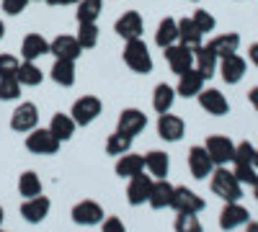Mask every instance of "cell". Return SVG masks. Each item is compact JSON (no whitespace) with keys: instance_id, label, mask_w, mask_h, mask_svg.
I'll return each instance as SVG.
<instances>
[{"instance_id":"cell-9","label":"cell","mask_w":258,"mask_h":232,"mask_svg":"<svg viewBox=\"0 0 258 232\" xmlns=\"http://www.w3.org/2000/svg\"><path fill=\"white\" fill-rule=\"evenodd\" d=\"M70 217H73V222H75V224L93 227V224H101V222H103V206H101L98 201L85 199V201H78V204L73 206Z\"/></svg>"},{"instance_id":"cell-6","label":"cell","mask_w":258,"mask_h":232,"mask_svg":"<svg viewBox=\"0 0 258 232\" xmlns=\"http://www.w3.org/2000/svg\"><path fill=\"white\" fill-rule=\"evenodd\" d=\"M204 150L209 152L214 168H217V165H227L235 158V142L230 137H225V134H212L204 142Z\"/></svg>"},{"instance_id":"cell-46","label":"cell","mask_w":258,"mask_h":232,"mask_svg":"<svg viewBox=\"0 0 258 232\" xmlns=\"http://www.w3.org/2000/svg\"><path fill=\"white\" fill-rule=\"evenodd\" d=\"M248 101H250V106L258 111V86H253V88L248 91Z\"/></svg>"},{"instance_id":"cell-13","label":"cell","mask_w":258,"mask_h":232,"mask_svg":"<svg viewBox=\"0 0 258 232\" xmlns=\"http://www.w3.org/2000/svg\"><path fill=\"white\" fill-rule=\"evenodd\" d=\"M114 31L129 41V39H142V31H145V21L137 11H126L116 18V24H114Z\"/></svg>"},{"instance_id":"cell-35","label":"cell","mask_w":258,"mask_h":232,"mask_svg":"<svg viewBox=\"0 0 258 232\" xmlns=\"http://www.w3.org/2000/svg\"><path fill=\"white\" fill-rule=\"evenodd\" d=\"M18 194L24 196V199L39 196L41 194V178L34 171H24V173L18 176Z\"/></svg>"},{"instance_id":"cell-20","label":"cell","mask_w":258,"mask_h":232,"mask_svg":"<svg viewBox=\"0 0 258 232\" xmlns=\"http://www.w3.org/2000/svg\"><path fill=\"white\" fill-rule=\"evenodd\" d=\"M202 91H204V75H202L197 67H191V70H186L183 75H178V86H176V93H178V96H183V98H197Z\"/></svg>"},{"instance_id":"cell-5","label":"cell","mask_w":258,"mask_h":232,"mask_svg":"<svg viewBox=\"0 0 258 232\" xmlns=\"http://www.w3.org/2000/svg\"><path fill=\"white\" fill-rule=\"evenodd\" d=\"M36 126H39L36 103H31V101L18 103V106L13 109V114H11V129L18 132V134H29L31 129H36Z\"/></svg>"},{"instance_id":"cell-55","label":"cell","mask_w":258,"mask_h":232,"mask_svg":"<svg viewBox=\"0 0 258 232\" xmlns=\"http://www.w3.org/2000/svg\"><path fill=\"white\" fill-rule=\"evenodd\" d=\"M194 3H197V0H194Z\"/></svg>"},{"instance_id":"cell-51","label":"cell","mask_w":258,"mask_h":232,"mask_svg":"<svg viewBox=\"0 0 258 232\" xmlns=\"http://www.w3.org/2000/svg\"><path fill=\"white\" fill-rule=\"evenodd\" d=\"M253 168H258V150H255V155H253Z\"/></svg>"},{"instance_id":"cell-45","label":"cell","mask_w":258,"mask_h":232,"mask_svg":"<svg viewBox=\"0 0 258 232\" xmlns=\"http://www.w3.org/2000/svg\"><path fill=\"white\" fill-rule=\"evenodd\" d=\"M47 6H54V8H59V6H78L80 0H44Z\"/></svg>"},{"instance_id":"cell-52","label":"cell","mask_w":258,"mask_h":232,"mask_svg":"<svg viewBox=\"0 0 258 232\" xmlns=\"http://www.w3.org/2000/svg\"><path fill=\"white\" fill-rule=\"evenodd\" d=\"M3 217H6V212H3V206H0V224H3Z\"/></svg>"},{"instance_id":"cell-30","label":"cell","mask_w":258,"mask_h":232,"mask_svg":"<svg viewBox=\"0 0 258 232\" xmlns=\"http://www.w3.org/2000/svg\"><path fill=\"white\" fill-rule=\"evenodd\" d=\"M49 129H52V134H54L59 142H68V139H73V134H75V129H78V124L73 121L70 114H62V111H59V114L52 116Z\"/></svg>"},{"instance_id":"cell-54","label":"cell","mask_w":258,"mask_h":232,"mask_svg":"<svg viewBox=\"0 0 258 232\" xmlns=\"http://www.w3.org/2000/svg\"><path fill=\"white\" fill-rule=\"evenodd\" d=\"M0 232H6V229H0Z\"/></svg>"},{"instance_id":"cell-28","label":"cell","mask_w":258,"mask_h":232,"mask_svg":"<svg viewBox=\"0 0 258 232\" xmlns=\"http://www.w3.org/2000/svg\"><path fill=\"white\" fill-rule=\"evenodd\" d=\"M145 171L153 176L155 181H158V178H165L168 171H170V160H168V155H165L163 150H150V152L145 155Z\"/></svg>"},{"instance_id":"cell-16","label":"cell","mask_w":258,"mask_h":232,"mask_svg":"<svg viewBox=\"0 0 258 232\" xmlns=\"http://www.w3.org/2000/svg\"><path fill=\"white\" fill-rule=\"evenodd\" d=\"M248 222H250V214L240 201H225V209L220 212V227L225 232H230L235 227H243Z\"/></svg>"},{"instance_id":"cell-12","label":"cell","mask_w":258,"mask_h":232,"mask_svg":"<svg viewBox=\"0 0 258 232\" xmlns=\"http://www.w3.org/2000/svg\"><path fill=\"white\" fill-rule=\"evenodd\" d=\"M49 209H52L49 196L39 194V196H31V199H26L24 204H21V217H24L29 224H39V222L47 219Z\"/></svg>"},{"instance_id":"cell-48","label":"cell","mask_w":258,"mask_h":232,"mask_svg":"<svg viewBox=\"0 0 258 232\" xmlns=\"http://www.w3.org/2000/svg\"><path fill=\"white\" fill-rule=\"evenodd\" d=\"M245 232H258V222H248L245 224Z\"/></svg>"},{"instance_id":"cell-19","label":"cell","mask_w":258,"mask_h":232,"mask_svg":"<svg viewBox=\"0 0 258 232\" xmlns=\"http://www.w3.org/2000/svg\"><path fill=\"white\" fill-rule=\"evenodd\" d=\"M197 98H199V106H202L207 114H212V116H225V114L230 111V103H227L225 93H220L217 88H207V91H202Z\"/></svg>"},{"instance_id":"cell-31","label":"cell","mask_w":258,"mask_h":232,"mask_svg":"<svg viewBox=\"0 0 258 232\" xmlns=\"http://www.w3.org/2000/svg\"><path fill=\"white\" fill-rule=\"evenodd\" d=\"M176 96H178L176 88H170L168 83H158L155 91H153V109L158 114L170 111V109H173V103H176Z\"/></svg>"},{"instance_id":"cell-44","label":"cell","mask_w":258,"mask_h":232,"mask_svg":"<svg viewBox=\"0 0 258 232\" xmlns=\"http://www.w3.org/2000/svg\"><path fill=\"white\" fill-rule=\"evenodd\" d=\"M101 232H126V227L119 217H106L101 222Z\"/></svg>"},{"instance_id":"cell-7","label":"cell","mask_w":258,"mask_h":232,"mask_svg":"<svg viewBox=\"0 0 258 232\" xmlns=\"http://www.w3.org/2000/svg\"><path fill=\"white\" fill-rule=\"evenodd\" d=\"M204 206L207 204L197 191H191L186 186H176L173 201H170V209H176V214H199Z\"/></svg>"},{"instance_id":"cell-42","label":"cell","mask_w":258,"mask_h":232,"mask_svg":"<svg viewBox=\"0 0 258 232\" xmlns=\"http://www.w3.org/2000/svg\"><path fill=\"white\" fill-rule=\"evenodd\" d=\"M253 155H255V147H253L250 142H240V144H235V158H232V163L253 165Z\"/></svg>"},{"instance_id":"cell-24","label":"cell","mask_w":258,"mask_h":232,"mask_svg":"<svg viewBox=\"0 0 258 232\" xmlns=\"http://www.w3.org/2000/svg\"><path fill=\"white\" fill-rule=\"evenodd\" d=\"M173 191H176V186H170L165 178H158L153 181V191H150L147 204L153 209H168L170 201H173Z\"/></svg>"},{"instance_id":"cell-10","label":"cell","mask_w":258,"mask_h":232,"mask_svg":"<svg viewBox=\"0 0 258 232\" xmlns=\"http://www.w3.org/2000/svg\"><path fill=\"white\" fill-rule=\"evenodd\" d=\"M153 176H145V171L142 173H137V176H132L129 178V186H126V201L132 204V206H142V204H147V199H150V191H153Z\"/></svg>"},{"instance_id":"cell-15","label":"cell","mask_w":258,"mask_h":232,"mask_svg":"<svg viewBox=\"0 0 258 232\" xmlns=\"http://www.w3.org/2000/svg\"><path fill=\"white\" fill-rule=\"evenodd\" d=\"M220 75H222V80L227 83V86H238V83L245 78V70H248V65H245V59L235 52V54H227V57H222L220 59Z\"/></svg>"},{"instance_id":"cell-38","label":"cell","mask_w":258,"mask_h":232,"mask_svg":"<svg viewBox=\"0 0 258 232\" xmlns=\"http://www.w3.org/2000/svg\"><path fill=\"white\" fill-rule=\"evenodd\" d=\"M191 21H194V26H197L202 34H209V31H214V26H217V18H214L209 11H204V8L194 11Z\"/></svg>"},{"instance_id":"cell-3","label":"cell","mask_w":258,"mask_h":232,"mask_svg":"<svg viewBox=\"0 0 258 232\" xmlns=\"http://www.w3.org/2000/svg\"><path fill=\"white\" fill-rule=\"evenodd\" d=\"M103 111V101L98 96H80L75 103H73V109H70V116L78 126H88L93 124Z\"/></svg>"},{"instance_id":"cell-36","label":"cell","mask_w":258,"mask_h":232,"mask_svg":"<svg viewBox=\"0 0 258 232\" xmlns=\"http://www.w3.org/2000/svg\"><path fill=\"white\" fill-rule=\"evenodd\" d=\"M75 39H78V44L83 47V52L85 49H93L98 44V26L96 24H78Z\"/></svg>"},{"instance_id":"cell-39","label":"cell","mask_w":258,"mask_h":232,"mask_svg":"<svg viewBox=\"0 0 258 232\" xmlns=\"http://www.w3.org/2000/svg\"><path fill=\"white\" fill-rule=\"evenodd\" d=\"M232 173L240 181V186H253L258 181V173L253 165H243V163H232Z\"/></svg>"},{"instance_id":"cell-26","label":"cell","mask_w":258,"mask_h":232,"mask_svg":"<svg viewBox=\"0 0 258 232\" xmlns=\"http://www.w3.org/2000/svg\"><path fill=\"white\" fill-rule=\"evenodd\" d=\"M49 78L62 88H73L75 86V62L73 59H54V65L49 70Z\"/></svg>"},{"instance_id":"cell-2","label":"cell","mask_w":258,"mask_h":232,"mask_svg":"<svg viewBox=\"0 0 258 232\" xmlns=\"http://www.w3.org/2000/svg\"><path fill=\"white\" fill-rule=\"evenodd\" d=\"M124 65L137 72V75H147V72H153V54H150V47L145 44L142 39H129L124 41Z\"/></svg>"},{"instance_id":"cell-34","label":"cell","mask_w":258,"mask_h":232,"mask_svg":"<svg viewBox=\"0 0 258 232\" xmlns=\"http://www.w3.org/2000/svg\"><path fill=\"white\" fill-rule=\"evenodd\" d=\"M101 11H103V0H80L75 18H78V24H96Z\"/></svg>"},{"instance_id":"cell-43","label":"cell","mask_w":258,"mask_h":232,"mask_svg":"<svg viewBox=\"0 0 258 232\" xmlns=\"http://www.w3.org/2000/svg\"><path fill=\"white\" fill-rule=\"evenodd\" d=\"M31 3V0H3V11L8 16H21L26 11V6Z\"/></svg>"},{"instance_id":"cell-4","label":"cell","mask_w":258,"mask_h":232,"mask_svg":"<svg viewBox=\"0 0 258 232\" xmlns=\"http://www.w3.org/2000/svg\"><path fill=\"white\" fill-rule=\"evenodd\" d=\"M59 144L62 142L52 134L49 126H47V129H44V126H41V129L36 126V129H31L26 134V150L34 152V155H54L59 150Z\"/></svg>"},{"instance_id":"cell-37","label":"cell","mask_w":258,"mask_h":232,"mask_svg":"<svg viewBox=\"0 0 258 232\" xmlns=\"http://www.w3.org/2000/svg\"><path fill=\"white\" fill-rule=\"evenodd\" d=\"M21 83L18 78H0V101H18L21 98Z\"/></svg>"},{"instance_id":"cell-32","label":"cell","mask_w":258,"mask_h":232,"mask_svg":"<svg viewBox=\"0 0 258 232\" xmlns=\"http://www.w3.org/2000/svg\"><path fill=\"white\" fill-rule=\"evenodd\" d=\"M16 78H18V83L24 88H36V86H41V80H44V72H41V67L36 65V62H21V67H18V72H16Z\"/></svg>"},{"instance_id":"cell-8","label":"cell","mask_w":258,"mask_h":232,"mask_svg":"<svg viewBox=\"0 0 258 232\" xmlns=\"http://www.w3.org/2000/svg\"><path fill=\"white\" fill-rule=\"evenodd\" d=\"M163 54H165V62H168V67H170L173 75H183L186 70L194 67V52L188 47L178 44V41H176V44H170V47H165Z\"/></svg>"},{"instance_id":"cell-11","label":"cell","mask_w":258,"mask_h":232,"mask_svg":"<svg viewBox=\"0 0 258 232\" xmlns=\"http://www.w3.org/2000/svg\"><path fill=\"white\" fill-rule=\"evenodd\" d=\"M186 134V121L176 114H158V137L165 142H181V137Z\"/></svg>"},{"instance_id":"cell-53","label":"cell","mask_w":258,"mask_h":232,"mask_svg":"<svg viewBox=\"0 0 258 232\" xmlns=\"http://www.w3.org/2000/svg\"><path fill=\"white\" fill-rule=\"evenodd\" d=\"M31 3H41V0H31Z\"/></svg>"},{"instance_id":"cell-27","label":"cell","mask_w":258,"mask_h":232,"mask_svg":"<svg viewBox=\"0 0 258 232\" xmlns=\"http://www.w3.org/2000/svg\"><path fill=\"white\" fill-rule=\"evenodd\" d=\"M178 44L188 47L191 52L199 49V47L204 44V34L194 26L191 18H181V21H178Z\"/></svg>"},{"instance_id":"cell-17","label":"cell","mask_w":258,"mask_h":232,"mask_svg":"<svg viewBox=\"0 0 258 232\" xmlns=\"http://www.w3.org/2000/svg\"><path fill=\"white\" fill-rule=\"evenodd\" d=\"M49 54H54V59H78L83 54V47L78 44V39L70 34H59L49 41Z\"/></svg>"},{"instance_id":"cell-23","label":"cell","mask_w":258,"mask_h":232,"mask_svg":"<svg viewBox=\"0 0 258 232\" xmlns=\"http://www.w3.org/2000/svg\"><path fill=\"white\" fill-rule=\"evenodd\" d=\"M114 171L119 178H132L137 173L145 171V155H135V152H124L116 158V165H114Z\"/></svg>"},{"instance_id":"cell-1","label":"cell","mask_w":258,"mask_h":232,"mask_svg":"<svg viewBox=\"0 0 258 232\" xmlns=\"http://www.w3.org/2000/svg\"><path fill=\"white\" fill-rule=\"evenodd\" d=\"M209 178H212V194L220 196L222 201H240L243 199V186L235 178L232 171H227V165H217Z\"/></svg>"},{"instance_id":"cell-21","label":"cell","mask_w":258,"mask_h":232,"mask_svg":"<svg viewBox=\"0 0 258 232\" xmlns=\"http://www.w3.org/2000/svg\"><path fill=\"white\" fill-rule=\"evenodd\" d=\"M44 54H49V41L41 34H26L24 41H21V57L26 62H36Z\"/></svg>"},{"instance_id":"cell-33","label":"cell","mask_w":258,"mask_h":232,"mask_svg":"<svg viewBox=\"0 0 258 232\" xmlns=\"http://www.w3.org/2000/svg\"><path fill=\"white\" fill-rule=\"evenodd\" d=\"M132 142H135V137H129V134H124V132L116 129L114 134L106 137V155L119 158L124 152H132Z\"/></svg>"},{"instance_id":"cell-25","label":"cell","mask_w":258,"mask_h":232,"mask_svg":"<svg viewBox=\"0 0 258 232\" xmlns=\"http://www.w3.org/2000/svg\"><path fill=\"white\" fill-rule=\"evenodd\" d=\"M207 47L222 59V57H227V54H235V52H238V47H240V34H235V31L220 34V36H214L212 41H207Z\"/></svg>"},{"instance_id":"cell-18","label":"cell","mask_w":258,"mask_h":232,"mask_svg":"<svg viewBox=\"0 0 258 232\" xmlns=\"http://www.w3.org/2000/svg\"><path fill=\"white\" fill-rule=\"evenodd\" d=\"M145 126H147V114L140 111V109H124L119 114V121H116V129L129 134V137H137L145 132Z\"/></svg>"},{"instance_id":"cell-50","label":"cell","mask_w":258,"mask_h":232,"mask_svg":"<svg viewBox=\"0 0 258 232\" xmlns=\"http://www.w3.org/2000/svg\"><path fill=\"white\" fill-rule=\"evenodd\" d=\"M250 188H253V196H255V199H258V181H255V183H253V186H250Z\"/></svg>"},{"instance_id":"cell-40","label":"cell","mask_w":258,"mask_h":232,"mask_svg":"<svg viewBox=\"0 0 258 232\" xmlns=\"http://www.w3.org/2000/svg\"><path fill=\"white\" fill-rule=\"evenodd\" d=\"M173 227H176V232H204L197 214H178Z\"/></svg>"},{"instance_id":"cell-14","label":"cell","mask_w":258,"mask_h":232,"mask_svg":"<svg viewBox=\"0 0 258 232\" xmlns=\"http://www.w3.org/2000/svg\"><path fill=\"white\" fill-rule=\"evenodd\" d=\"M188 171L197 181H204L207 176H212L214 171V163L209 158V152L204 150V144H194L188 150Z\"/></svg>"},{"instance_id":"cell-49","label":"cell","mask_w":258,"mask_h":232,"mask_svg":"<svg viewBox=\"0 0 258 232\" xmlns=\"http://www.w3.org/2000/svg\"><path fill=\"white\" fill-rule=\"evenodd\" d=\"M3 36H6V24L0 21V39H3Z\"/></svg>"},{"instance_id":"cell-22","label":"cell","mask_w":258,"mask_h":232,"mask_svg":"<svg viewBox=\"0 0 258 232\" xmlns=\"http://www.w3.org/2000/svg\"><path fill=\"white\" fill-rule=\"evenodd\" d=\"M194 67L204 75V80H209L220 67V57L214 54L207 44H202L199 49H194Z\"/></svg>"},{"instance_id":"cell-29","label":"cell","mask_w":258,"mask_h":232,"mask_svg":"<svg viewBox=\"0 0 258 232\" xmlns=\"http://www.w3.org/2000/svg\"><path fill=\"white\" fill-rule=\"evenodd\" d=\"M176 41H178V21L170 18V16H165L160 24H158L155 44H158L160 49H165V47H170V44H176Z\"/></svg>"},{"instance_id":"cell-47","label":"cell","mask_w":258,"mask_h":232,"mask_svg":"<svg viewBox=\"0 0 258 232\" xmlns=\"http://www.w3.org/2000/svg\"><path fill=\"white\" fill-rule=\"evenodd\" d=\"M248 57H250V62H253V65L258 67V41H255V44H250V49H248Z\"/></svg>"},{"instance_id":"cell-41","label":"cell","mask_w":258,"mask_h":232,"mask_svg":"<svg viewBox=\"0 0 258 232\" xmlns=\"http://www.w3.org/2000/svg\"><path fill=\"white\" fill-rule=\"evenodd\" d=\"M18 67H21V59L16 54H6V52L0 54V78H16Z\"/></svg>"}]
</instances>
